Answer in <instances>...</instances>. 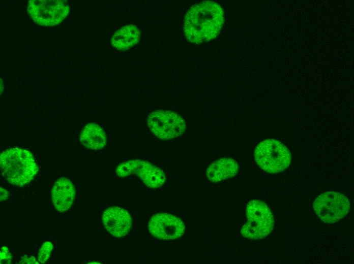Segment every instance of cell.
<instances>
[{"label": "cell", "instance_id": "3", "mask_svg": "<svg viewBox=\"0 0 354 264\" xmlns=\"http://www.w3.org/2000/svg\"><path fill=\"white\" fill-rule=\"evenodd\" d=\"M254 158L263 171L272 174L285 170L291 161V155L281 142L273 139L262 141L256 147Z\"/></svg>", "mask_w": 354, "mask_h": 264}, {"label": "cell", "instance_id": "4", "mask_svg": "<svg viewBox=\"0 0 354 264\" xmlns=\"http://www.w3.org/2000/svg\"><path fill=\"white\" fill-rule=\"evenodd\" d=\"M247 221L243 226L241 234L249 239L259 240L267 237L272 232L274 221L268 206L260 200L249 202L246 207Z\"/></svg>", "mask_w": 354, "mask_h": 264}, {"label": "cell", "instance_id": "5", "mask_svg": "<svg viewBox=\"0 0 354 264\" xmlns=\"http://www.w3.org/2000/svg\"><path fill=\"white\" fill-rule=\"evenodd\" d=\"M27 12L32 20L41 26L58 25L68 15L70 7L64 0H31Z\"/></svg>", "mask_w": 354, "mask_h": 264}, {"label": "cell", "instance_id": "15", "mask_svg": "<svg viewBox=\"0 0 354 264\" xmlns=\"http://www.w3.org/2000/svg\"><path fill=\"white\" fill-rule=\"evenodd\" d=\"M54 244L51 241H46L40 246L37 252V259L40 263H45L50 258L53 251Z\"/></svg>", "mask_w": 354, "mask_h": 264}, {"label": "cell", "instance_id": "7", "mask_svg": "<svg viewBox=\"0 0 354 264\" xmlns=\"http://www.w3.org/2000/svg\"><path fill=\"white\" fill-rule=\"evenodd\" d=\"M152 131L161 139L168 140L184 133L186 124L178 114L170 111L159 110L152 112L148 118Z\"/></svg>", "mask_w": 354, "mask_h": 264}, {"label": "cell", "instance_id": "11", "mask_svg": "<svg viewBox=\"0 0 354 264\" xmlns=\"http://www.w3.org/2000/svg\"><path fill=\"white\" fill-rule=\"evenodd\" d=\"M76 189L72 181L66 177L56 180L51 190V200L56 210L64 212L73 205L76 196Z\"/></svg>", "mask_w": 354, "mask_h": 264}, {"label": "cell", "instance_id": "6", "mask_svg": "<svg viewBox=\"0 0 354 264\" xmlns=\"http://www.w3.org/2000/svg\"><path fill=\"white\" fill-rule=\"evenodd\" d=\"M313 208L322 221L333 223L347 215L350 209V203L344 194L330 191L317 197Z\"/></svg>", "mask_w": 354, "mask_h": 264}, {"label": "cell", "instance_id": "2", "mask_svg": "<svg viewBox=\"0 0 354 264\" xmlns=\"http://www.w3.org/2000/svg\"><path fill=\"white\" fill-rule=\"evenodd\" d=\"M0 166L4 177L17 186L29 183L38 172V164L32 153L20 148L4 151L1 154Z\"/></svg>", "mask_w": 354, "mask_h": 264}, {"label": "cell", "instance_id": "1", "mask_svg": "<svg viewBox=\"0 0 354 264\" xmlns=\"http://www.w3.org/2000/svg\"><path fill=\"white\" fill-rule=\"evenodd\" d=\"M224 16L221 7L214 2L203 1L192 6L184 20V31L191 43L199 44L210 41L219 34Z\"/></svg>", "mask_w": 354, "mask_h": 264}, {"label": "cell", "instance_id": "17", "mask_svg": "<svg viewBox=\"0 0 354 264\" xmlns=\"http://www.w3.org/2000/svg\"><path fill=\"white\" fill-rule=\"evenodd\" d=\"M20 263H39L36 258L33 256L24 255L22 256L20 261Z\"/></svg>", "mask_w": 354, "mask_h": 264}, {"label": "cell", "instance_id": "10", "mask_svg": "<svg viewBox=\"0 0 354 264\" xmlns=\"http://www.w3.org/2000/svg\"><path fill=\"white\" fill-rule=\"evenodd\" d=\"M102 221L105 229L115 237L126 236L132 226V218L129 212L116 206L105 210L102 214Z\"/></svg>", "mask_w": 354, "mask_h": 264}, {"label": "cell", "instance_id": "12", "mask_svg": "<svg viewBox=\"0 0 354 264\" xmlns=\"http://www.w3.org/2000/svg\"><path fill=\"white\" fill-rule=\"evenodd\" d=\"M239 165L234 159L227 157L219 159L211 163L206 170V176L210 181L219 182L235 176Z\"/></svg>", "mask_w": 354, "mask_h": 264}, {"label": "cell", "instance_id": "16", "mask_svg": "<svg viewBox=\"0 0 354 264\" xmlns=\"http://www.w3.org/2000/svg\"><path fill=\"white\" fill-rule=\"evenodd\" d=\"M1 263H10L12 255L9 249L7 246H3L0 254Z\"/></svg>", "mask_w": 354, "mask_h": 264}, {"label": "cell", "instance_id": "18", "mask_svg": "<svg viewBox=\"0 0 354 264\" xmlns=\"http://www.w3.org/2000/svg\"><path fill=\"white\" fill-rule=\"evenodd\" d=\"M9 196V192L6 189L1 187V201H6Z\"/></svg>", "mask_w": 354, "mask_h": 264}, {"label": "cell", "instance_id": "9", "mask_svg": "<svg viewBox=\"0 0 354 264\" xmlns=\"http://www.w3.org/2000/svg\"><path fill=\"white\" fill-rule=\"evenodd\" d=\"M185 224L178 217L165 213L153 215L149 222V229L154 237L161 240H174L184 233Z\"/></svg>", "mask_w": 354, "mask_h": 264}, {"label": "cell", "instance_id": "8", "mask_svg": "<svg viewBox=\"0 0 354 264\" xmlns=\"http://www.w3.org/2000/svg\"><path fill=\"white\" fill-rule=\"evenodd\" d=\"M116 173L120 177L135 174L151 188L161 187L166 181L162 170L149 162L140 160H131L120 164Z\"/></svg>", "mask_w": 354, "mask_h": 264}, {"label": "cell", "instance_id": "14", "mask_svg": "<svg viewBox=\"0 0 354 264\" xmlns=\"http://www.w3.org/2000/svg\"><path fill=\"white\" fill-rule=\"evenodd\" d=\"M140 32L133 24L123 26L114 32L111 39L112 45L119 50H127L137 43Z\"/></svg>", "mask_w": 354, "mask_h": 264}, {"label": "cell", "instance_id": "13", "mask_svg": "<svg viewBox=\"0 0 354 264\" xmlns=\"http://www.w3.org/2000/svg\"><path fill=\"white\" fill-rule=\"evenodd\" d=\"M80 139L85 147L93 150L104 148L107 142L104 130L100 126L94 123H88L83 128L80 134Z\"/></svg>", "mask_w": 354, "mask_h": 264}]
</instances>
